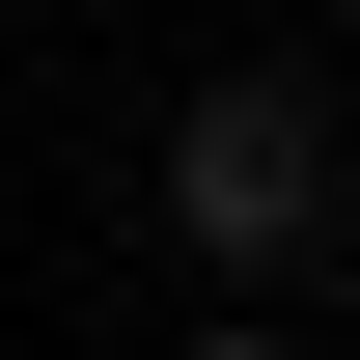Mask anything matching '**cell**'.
Masks as SVG:
<instances>
[{"mask_svg":"<svg viewBox=\"0 0 360 360\" xmlns=\"http://www.w3.org/2000/svg\"><path fill=\"white\" fill-rule=\"evenodd\" d=\"M167 250L222 277V305L360 250V111L305 84V56H250V84H194V111H167Z\"/></svg>","mask_w":360,"mask_h":360,"instance_id":"obj_1","label":"cell"},{"mask_svg":"<svg viewBox=\"0 0 360 360\" xmlns=\"http://www.w3.org/2000/svg\"><path fill=\"white\" fill-rule=\"evenodd\" d=\"M194 360H305V333H277V305H194Z\"/></svg>","mask_w":360,"mask_h":360,"instance_id":"obj_2","label":"cell"}]
</instances>
